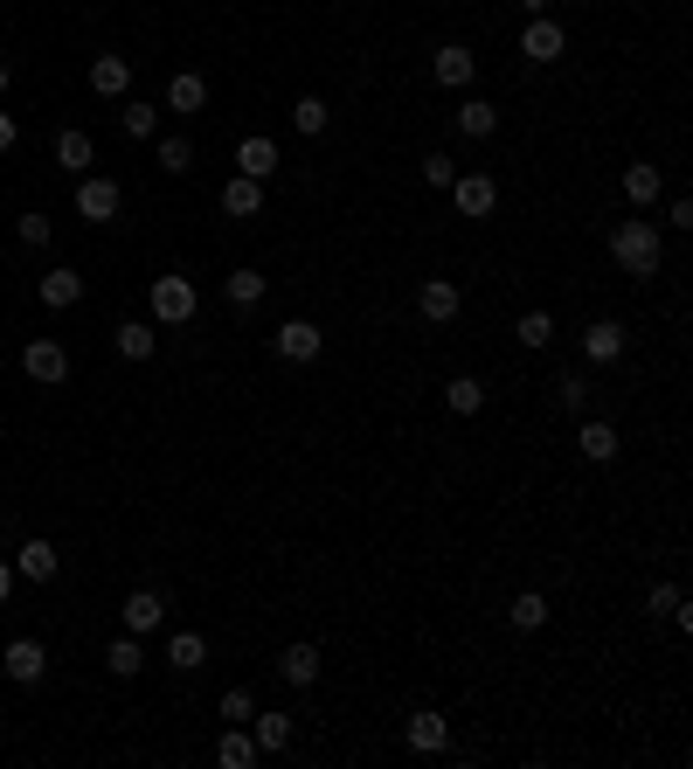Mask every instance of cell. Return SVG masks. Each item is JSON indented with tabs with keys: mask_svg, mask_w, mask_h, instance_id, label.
Here are the masks:
<instances>
[{
	"mask_svg": "<svg viewBox=\"0 0 693 769\" xmlns=\"http://www.w3.org/2000/svg\"><path fill=\"white\" fill-rule=\"evenodd\" d=\"M90 160H98L90 133H55V166H63V174H90Z\"/></svg>",
	"mask_w": 693,
	"mask_h": 769,
	"instance_id": "25",
	"label": "cell"
},
{
	"mask_svg": "<svg viewBox=\"0 0 693 769\" xmlns=\"http://www.w3.org/2000/svg\"><path fill=\"white\" fill-rule=\"evenodd\" d=\"M507 624H513V631H541V624H548V596H541V590H520L513 604H507Z\"/></svg>",
	"mask_w": 693,
	"mask_h": 769,
	"instance_id": "29",
	"label": "cell"
},
{
	"mask_svg": "<svg viewBox=\"0 0 693 769\" xmlns=\"http://www.w3.org/2000/svg\"><path fill=\"white\" fill-rule=\"evenodd\" d=\"M423 181H430V187H451V181H458V160H451V153H430V160H423Z\"/></svg>",
	"mask_w": 693,
	"mask_h": 769,
	"instance_id": "39",
	"label": "cell"
},
{
	"mask_svg": "<svg viewBox=\"0 0 693 769\" xmlns=\"http://www.w3.org/2000/svg\"><path fill=\"white\" fill-rule=\"evenodd\" d=\"M513 340L534 347V354H548V347H555V319H548V312H520V319H513Z\"/></svg>",
	"mask_w": 693,
	"mask_h": 769,
	"instance_id": "31",
	"label": "cell"
},
{
	"mask_svg": "<svg viewBox=\"0 0 693 769\" xmlns=\"http://www.w3.org/2000/svg\"><path fill=\"white\" fill-rule=\"evenodd\" d=\"M222 292H230V306L250 312L257 298H264V271H250V264H243V271H230V285H222Z\"/></svg>",
	"mask_w": 693,
	"mask_h": 769,
	"instance_id": "33",
	"label": "cell"
},
{
	"mask_svg": "<svg viewBox=\"0 0 693 769\" xmlns=\"http://www.w3.org/2000/svg\"><path fill=\"white\" fill-rule=\"evenodd\" d=\"M14 139H22V125H14L8 111H0V153H14Z\"/></svg>",
	"mask_w": 693,
	"mask_h": 769,
	"instance_id": "43",
	"label": "cell"
},
{
	"mask_svg": "<svg viewBox=\"0 0 693 769\" xmlns=\"http://www.w3.org/2000/svg\"><path fill=\"white\" fill-rule=\"evenodd\" d=\"M451 125H458L465 139H493V133H499V111L485 104V98H465V104L451 111Z\"/></svg>",
	"mask_w": 693,
	"mask_h": 769,
	"instance_id": "22",
	"label": "cell"
},
{
	"mask_svg": "<svg viewBox=\"0 0 693 769\" xmlns=\"http://www.w3.org/2000/svg\"><path fill=\"white\" fill-rule=\"evenodd\" d=\"M77 298H84V271H42V306L49 312H70V306H77Z\"/></svg>",
	"mask_w": 693,
	"mask_h": 769,
	"instance_id": "19",
	"label": "cell"
},
{
	"mask_svg": "<svg viewBox=\"0 0 693 769\" xmlns=\"http://www.w3.org/2000/svg\"><path fill=\"white\" fill-rule=\"evenodd\" d=\"M243 728H250L257 756H285V748H292V715H277V707H264V715H250Z\"/></svg>",
	"mask_w": 693,
	"mask_h": 769,
	"instance_id": "14",
	"label": "cell"
},
{
	"mask_svg": "<svg viewBox=\"0 0 693 769\" xmlns=\"http://www.w3.org/2000/svg\"><path fill=\"white\" fill-rule=\"evenodd\" d=\"M0 659H8V680H14V686H42V672H49V652L35 645V637H14Z\"/></svg>",
	"mask_w": 693,
	"mask_h": 769,
	"instance_id": "10",
	"label": "cell"
},
{
	"mask_svg": "<svg viewBox=\"0 0 693 769\" xmlns=\"http://www.w3.org/2000/svg\"><path fill=\"white\" fill-rule=\"evenodd\" d=\"M14 236H22V243H28V250H42V243L55 236V222H49L42 209H35V215H22V222H14Z\"/></svg>",
	"mask_w": 693,
	"mask_h": 769,
	"instance_id": "38",
	"label": "cell"
},
{
	"mask_svg": "<svg viewBox=\"0 0 693 769\" xmlns=\"http://www.w3.org/2000/svg\"><path fill=\"white\" fill-rule=\"evenodd\" d=\"M0 90H8V63H0Z\"/></svg>",
	"mask_w": 693,
	"mask_h": 769,
	"instance_id": "46",
	"label": "cell"
},
{
	"mask_svg": "<svg viewBox=\"0 0 693 769\" xmlns=\"http://www.w3.org/2000/svg\"><path fill=\"white\" fill-rule=\"evenodd\" d=\"M187 166H195V146H187L181 133H166L160 139V174H187Z\"/></svg>",
	"mask_w": 693,
	"mask_h": 769,
	"instance_id": "36",
	"label": "cell"
},
{
	"mask_svg": "<svg viewBox=\"0 0 693 769\" xmlns=\"http://www.w3.org/2000/svg\"><path fill=\"white\" fill-rule=\"evenodd\" d=\"M153 319L160 326H187L195 319V285L187 277H153Z\"/></svg>",
	"mask_w": 693,
	"mask_h": 769,
	"instance_id": "4",
	"label": "cell"
},
{
	"mask_svg": "<svg viewBox=\"0 0 693 769\" xmlns=\"http://www.w3.org/2000/svg\"><path fill=\"white\" fill-rule=\"evenodd\" d=\"M119 125H125V139H153V133H160V111H153V104H125Z\"/></svg>",
	"mask_w": 693,
	"mask_h": 769,
	"instance_id": "35",
	"label": "cell"
},
{
	"mask_svg": "<svg viewBox=\"0 0 693 769\" xmlns=\"http://www.w3.org/2000/svg\"><path fill=\"white\" fill-rule=\"evenodd\" d=\"M458 306H465V292L451 285V277H423V292H417V312L430 319V326H451V319H458Z\"/></svg>",
	"mask_w": 693,
	"mask_h": 769,
	"instance_id": "9",
	"label": "cell"
},
{
	"mask_svg": "<svg viewBox=\"0 0 693 769\" xmlns=\"http://www.w3.org/2000/svg\"><path fill=\"white\" fill-rule=\"evenodd\" d=\"M520 8H528V14H548V8H555V0H520Z\"/></svg>",
	"mask_w": 693,
	"mask_h": 769,
	"instance_id": "45",
	"label": "cell"
},
{
	"mask_svg": "<svg viewBox=\"0 0 693 769\" xmlns=\"http://www.w3.org/2000/svg\"><path fill=\"white\" fill-rule=\"evenodd\" d=\"M451 209H458L465 222H485V215L499 209V181H493V174H458V181H451Z\"/></svg>",
	"mask_w": 693,
	"mask_h": 769,
	"instance_id": "2",
	"label": "cell"
},
{
	"mask_svg": "<svg viewBox=\"0 0 693 769\" xmlns=\"http://www.w3.org/2000/svg\"><path fill=\"white\" fill-rule=\"evenodd\" d=\"M55 569H63V555H55L49 541H22V548H14V575H28V583H49Z\"/></svg>",
	"mask_w": 693,
	"mask_h": 769,
	"instance_id": "17",
	"label": "cell"
},
{
	"mask_svg": "<svg viewBox=\"0 0 693 769\" xmlns=\"http://www.w3.org/2000/svg\"><path fill=\"white\" fill-rule=\"evenodd\" d=\"M444 402H451V417H479V409H485V382H479V374H451V382H444Z\"/></svg>",
	"mask_w": 693,
	"mask_h": 769,
	"instance_id": "26",
	"label": "cell"
},
{
	"mask_svg": "<svg viewBox=\"0 0 693 769\" xmlns=\"http://www.w3.org/2000/svg\"><path fill=\"white\" fill-rule=\"evenodd\" d=\"M659 187H666V174H659L652 160L624 166V201H631V209H652V201H659Z\"/></svg>",
	"mask_w": 693,
	"mask_h": 769,
	"instance_id": "21",
	"label": "cell"
},
{
	"mask_svg": "<svg viewBox=\"0 0 693 769\" xmlns=\"http://www.w3.org/2000/svg\"><path fill=\"white\" fill-rule=\"evenodd\" d=\"M119 617H125V631H133V637H153V631L166 624V596H160V590H133V596L119 604Z\"/></svg>",
	"mask_w": 693,
	"mask_h": 769,
	"instance_id": "8",
	"label": "cell"
},
{
	"mask_svg": "<svg viewBox=\"0 0 693 769\" xmlns=\"http://www.w3.org/2000/svg\"><path fill=\"white\" fill-rule=\"evenodd\" d=\"M430 77H437L444 90H465V84L479 77V55L465 49V42H444V49H437V63H430Z\"/></svg>",
	"mask_w": 693,
	"mask_h": 769,
	"instance_id": "12",
	"label": "cell"
},
{
	"mask_svg": "<svg viewBox=\"0 0 693 769\" xmlns=\"http://www.w3.org/2000/svg\"><path fill=\"white\" fill-rule=\"evenodd\" d=\"M201 659H209V637H201V631H174V637H166V666H174V672H195Z\"/></svg>",
	"mask_w": 693,
	"mask_h": 769,
	"instance_id": "28",
	"label": "cell"
},
{
	"mask_svg": "<svg viewBox=\"0 0 693 769\" xmlns=\"http://www.w3.org/2000/svg\"><path fill=\"white\" fill-rule=\"evenodd\" d=\"M236 174L271 181V174H277V139H243V146H236Z\"/></svg>",
	"mask_w": 693,
	"mask_h": 769,
	"instance_id": "23",
	"label": "cell"
},
{
	"mask_svg": "<svg viewBox=\"0 0 693 769\" xmlns=\"http://www.w3.org/2000/svg\"><path fill=\"white\" fill-rule=\"evenodd\" d=\"M104 666H111V680H133V672L146 666V645H139V637H133V631H125V637H111V652H104Z\"/></svg>",
	"mask_w": 693,
	"mask_h": 769,
	"instance_id": "30",
	"label": "cell"
},
{
	"mask_svg": "<svg viewBox=\"0 0 693 769\" xmlns=\"http://www.w3.org/2000/svg\"><path fill=\"white\" fill-rule=\"evenodd\" d=\"M561 49H569L561 22H548V14H528V28H520V55H528V63H561Z\"/></svg>",
	"mask_w": 693,
	"mask_h": 769,
	"instance_id": "3",
	"label": "cell"
},
{
	"mask_svg": "<svg viewBox=\"0 0 693 769\" xmlns=\"http://www.w3.org/2000/svg\"><path fill=\"white\" fill-rule=\"evenodd\" d=\"M119 354H125V361H153V326H146V319H125V326H119Z\"/></svg>",
	"mask_w": 693,
	"mask_h": 769,
	"instance_id": "32",
	"label": "cell"
},
{
	"mask_svg": "<svg viewBox=\"0 0 693 769\" xmlns=\"http://www.w3.org/2000/svg\"><path fill=\"white\" fill-rule=\"evenodd\" d=\"M617 354H624V326H617V319H590V326H583V361L610 368Z\"/></svg>",
	"mask_w": 693,
	"mask_h": 769,
	"instance_id": "13",
	"label": "cell"
},
{
	"mask_svg": "<svg viewBox=\"0 0 693 769\" xmlns=\"http://www.w3.org/2000/svg\"><path fill=\"white\" fill-rule=\"evenodd\" d=\"M645 610H652V617L680 610V583H652V596H645Z\"/></svg>",
	"mask_w": 693,
	"mask_h": 769,
	"instance_id": "41",
	"label": "cell"
},
{
	"mask_svg": "<svg viewBox=\"0 0 693 769\" xmlns=\"http://www.w3.org/2000/svg\"><path fill=\"white\" fill-rule=\"evenodd\" d=\"M215 715L230 721V728H243V721L257 715V700H250V693H243V686H230V693H222V707H215Z\"/></svg>",
	"mask_w": 693,
	"mask_h": 769,
	"instance_id": "37",
	"label": "cell"
},
{
	"mask_svg": "<svg viewBox=\"0 0 693 769\" xmlns=\"http://www.w3.org/2000/svg\"><path fill=\"white\" fill-rule=\"evenodd\" d=\"M90 90H98V98H125V90H133V63H125V55H98V63H90Z\"/></svg>",
	"mask_w": 693,
	"mask_h": 769,
	"instance_id": "18",
	"label": "cell"
},
{
	"mask_svg": "<svg viewBox=\"0 0 693 769\" xmlns=\"http://www.w3.org/2000/svg\"><path fill=\"white\" fill-rule=\"evenodd\" d=\"M14 596V561H0V604Z\"/></svg>",
	"mask_w": 693,
	"mask_h": 769,
	"instance_id": "44",
	"label": "cell"
},
{
	"mask_svg": "<svg viewBox=\"0 0 693 769\" xmlns=\"http://www.w3.org/2000/svg\"><path fill=\"white\" fill-rule=\"evenodd\" d=\"M22 368H28V382H42V388H63L70 382V354L55 347V340H28L22 347Z\"/></svg>",
	"mask_w": 693,
	"mask_h": 769,
	"instance_id": "5",
	"label": "cell"
},
{
	"mask_svg": "<svg viewBox=\"0 0 693 769\" xmlns=\"http://www.w3.org/2000/svg\"><path fill=\"white\" fill-rule=\"evenodd\" d=\"M326 119H333L326 98H298V104H292V125H298L306 139H320V133H326Z\"/></svg>",
	"mask_w": 693,
	"mask_h": 769,
	"instance_id": "34",
	"label": "cell"
},
{
	"mask_svg": "<svg viewBox=\"0 0 693 769\" xmlns=\"http://www.w3.org/2000/svg\"><path fill=\"white\" fill-rule=\"evenodd\" d=\"M119 181H104V174H77V215L84 222H111L119 215Z\"/></svg>",
	"mask_w": 693,
	"mask_h": 769,
	"instance_id": "6",
	"label": "cell"
},
{
	"mask_svg": "<svg viewBox=\"0 0 693 769\" xmlns=\"http://www.w3.org/2000/svg\"><path fill=\"white\" fill-rule=\"evenodd\" d=\"M610 257H617V271L624 277H652L659 271V257H666V243H659V222H617L610 230Z\"/></svg>",
	"mask_w": 693,
	"mask_h": 769,
	"instance_id": "1",
	"label": "cell"
},
{
	"mask_svg": "<svg viewBox=\"0 0 693 769\" xmlns=\"http://www.w3.org/2000/svg\"><path fill=\"white\" fill-rule=\"evenodd\" d=\"M666 222H672V230H693V201L680 195V201H672V209H666Z\"/></svg>",
	"mask_w": 693,
	"mask_h": 769,
	"instance_id": "42",
	"label": "cell"
},
{
	"mask_svg": "<svg viewBox=\"0 0 693 769\" xmlns=\"http://www.w3.org/2000/svg\"><path fill=\"white\" fill-rule=\"evenodd\" d=\"M277 680L285 686H320V645H285L277 652Z\"/></svg>",
	"mask_w": 693,
	"mask_h": 769,
	"instance_id": "15",
	"label": "cell"
},
{
	"mask_svg": "<svg viewBox=\"0 0 693 769\" xmlns=\"http://www.w3.org/2000/svg\"><path fill=\"white\" fill-rule=\"evenodd\" d=\"M222 209H230L236 222H250V215H264V181H250V174H236L230 187H222Z\"/></svg>",
	"mask_w": 693,
	"mask_h": 769,
	"instance_id": "20",
	"label": "cell"
},
{
	"mask_svg": "<svg viewBox=\"0 0 693 769\" xmlns=\"http://www.w3.org/2000/svg\"><path fill=\"white\" fill-rule=\"evenodd\" d=\"M215 762H222V769H257V762H264V756H257L250 728H230V735L215 742Z\"/></svg>",
	"mask_w": 693,
	"mask_h": 769,
	"instance_id": "27",
	"label": "cell"
},
{
	"mask_svg": "<svg viewBox=\"0 0 693 769\" xmlns=\"http://www.w3.org/2000/svg\"><path fill=\"white\" fill-rule=\"evenodd\" d=\"M576 444H583V458H590V464H610L617 451H624V437H617L610 423H596V417H590L583 430H576Z\"/></svg>",
	"mask_w": 693,
	"mask_h": 769,
	"instance_id": "24",
	"label": "cell"
},
{
	"mask_svg": "<svg viewBox=\"0 0 693 769\" xmlns=\"http://www.w3.org/2000/svg\"><path fill=\"white\" fill-rule=\"evenodd\" d=\"M166 111H181V119L209 111V77H201V70H181V77L166 84Z\"/></svg>",
	"mask_w": 693,
	"mask_h": 769,
	"instance_id": "16",
	"label": "cell"
},
{
	"mask_svg": "<svg viewBox=\"0 0 693 769\" xmlns=\"http://www.w3.org/2000/svg\"><path fill=\"white\" fill-rule=\"evenodd\" d=\"M555 396H561V409H583V402H590V382H583V374H561Z\"/></svg>",
	"mask_w": 693,
	"mask_h": 769,
	"instance_id": "40",
	"label": "cell"
},
{
	"mask_svg": "<svg viewBox=\"0 0 693 769\" xmlns=\"http://www.w3.org/2000/svg\"><path fill=\"white\" fill-rule=\"evenodd\" d=\"M271 340H277V354H285V361H298V368H306V361H320V347H326V333H320V326H312V319H285V326H277V333H271Z\"/></svg>",
	"mask_w": 693,
	"mask_h": 769,
	"instance_id": "7",
	"label": "cell"
},
{
	"mask_svg": "<svg viewBox=\"0 0 693 769\" xmlns=\"http://www.w3.org/2000/svg\"><path fill=\"white\" fill-rule=\"evenodd\" d=\"M403 742L417 748V756H437V748H451V721H444L437 707H423V715H409V728H403Z\"/></svg>",
	"mask_w": 693,
	"mask_h": 769,
	"instance_id": "11",
	"label": "cell"
}]
</instances>
